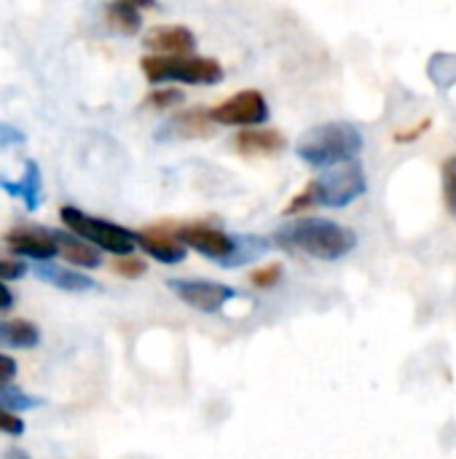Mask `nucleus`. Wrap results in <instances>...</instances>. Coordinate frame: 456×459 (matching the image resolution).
Instances as JSON below:
<instances>
[{"mask_svg":"<svg viewBox=\"0 0 456 459\" xmlns=\"http://www.w3.org/2000/svg\"><path fill=\"white\" fill-rule=\"evenodd\" d=\"M274 242L285 250H298L320 261H339L355 250L357 237L352 229L328 218H298L274 234Z\"/></svg>","mask_w":456,"mask_h":459,"instance_id":"1","label":"nucleus"},{"mask_svg":"<svg viewBox=\"0 0 456 459\" xmlns=\"http://www.w3.org/2000/svg\"><path fill=\"white\" fill-rule=\"evenodd\" d=\"M360 151H363V134L355 124H347V121H331V124L312 126L296 143L298 159H304L306 164L320 167V169L352 164V159Z\"/></svg>","mask_w":456,"mask_h":459,"instance_id":"2","label":"nucleus"},{"mask_svg":"<svg viewBox=\"0 0 456 459\" xmlns=\"http://www.w3.org/2000/svg\"><path fill=\"white\" fill-rule=\"evenodd\" d=\"M366 172L357 161L352 164H341L336 169L323 172L320 178H314L312 183H306L304 191H298V196L288 204V215L309 210V207H347L355 199H360L366 194Z\"/></svg>","mask_w":456,"mask_h":459,"instance_id":"3","label":"nucleus"},{"mask_svg":"<svg viewBox=\"0 0 456 459\" xmlns=\"http://www.w3.org/2000/svg\"><path fill=\"white\" fill-rule=\"evenodd\" d=\"M59 215H62V223L75 237H81L83 242H89L97 250H108L118 258H126V255H132V250L137 245V234H132L129 229L110 223V221H102V218H91V215L81 212L78 207L67 204L59 210Z\"/></svg>","mask_w":456,"mask_h":459,"instance_id":"4","label":"nucleus"},{"mask_svg":"<svg viewBox=\"0 0 456 459\" xmlns=\"http://www.w3.org/2000/svg\"><path fill=\"white\" fill-rule=\"evenodd\" d=\"M142 73L151 83L183 81V83H218L223 67L207 56H142Z\"/></svg>","mask_w":456,"mask_h":459,"instance_id":"5","label":"nucleus"},{"mask_svg":"<svg viewBox=\"0 0 456 459\" xmlns=\"http://www.w3.org/2000/svg\"><path fill=\"white\" fill-rule=\"evenodd\" d=\"M210 118L215 124H226V126H255L269 118V105L261 91L247 89V91H237L228 100H223L220 105H215L210 110Z\"/></svg>","mask_w":456,"mask_h":459,"instance_id":"6","label":"nucleus"},{"mask_svg":"<svg viewBox=\"0 0 456 459\" xmlns=\"http://www.w3.org/2000/svg\"><path fill=\"white\" fill-rule=\"evenodd\" d=\"M175 231H177V237H180V242L185 247H194L196 253L210 255L212 261H220V264L228 261L234 255V250H237V237L226 234L218 226H210L204 221L180 223V226H175Z\"/></svg>","mask_w":456,"mask_h":459,"instance_id":"7","label":"nucleus"},{"mask_svg":"<svg viewBox=\"0 0 456 459\" xmlns=\"http://www.w3.org/2000/svg\"><path fill=\"white\" fill-rule=\"evenodd\" d=\"M167 285L172 293L180 296V301H185L188 307L207 312V315L223 309L237 296L234 288L220 285V282H210V280H167Z\"/></svg>","mask_w":456,"mask_h":459,"instance_id":"8","label":"nucleus"},{"mask_svg":"<svg viewBox=\"0 0 456 459\" xmlns=\"http://www.w3.org/2000/svg\"><path fill=\"white\" fill-rule=\"evenodd\" d=\"M5 245L11 247L13 255L35 258L38 264H51V258H56V253H59V247L54 245L48 229H16V231H8Z\"/></svg>","mask_w":456,"mask_h":459,"instance_id":"9","label":"nucleus"},{"mask_svg":"<svg viewBox=\"0 0 456 459\" xmlns=\"http://www.w3.org/2000/svg\"><path fill=\"white\" fill-rule=\"evenodd\" d=\"M137 245L159 264H180L185 258V245L180 242L175 226H153L137 234Z\"/></svg>","mask_w":456,"mask_h":459,"instance_id":"10","label":"nucleus"},{"mask_svg":"<svg viewBox=\"0 0 456 459\" xmlns=\"http://www.w3.org/2000/svg\"><path fill=\"white\" fill-rule=\"evenodd\" d=\"M142 43L153 51H161V56H185L196 46V38L183 24H159L145 32Z\"/></svg>","mask_w":456,"mask_h":459,"instance_id":"11","label":"nucleus"},{"mask_svg":"<svg viewBox=\"0 0 456 459\" xmlns=\"http://www.w3.org/2000/svg\"><path fill=\"white\" fill-rule=\"evenodd\" d=\"M0 191H5L8 196L22 199L27 212H35L43 202V180H40V167L35 159L24 161V178L22 180H8L0 178Z\"/></svg>","mask_w":456,"mask_h":459,"instance_id":"12","label":"nucleus"},{"mask_svg":"<svg viewBox=\"0 0 456 459\" xmlns=\"http://www.w3.org/2000/svg\"><path fill=\"white\" fill-rule=\"evenodd\" d=\"M48 231H51V229H48ZM51 239H54V245L59 247V255H62V258H67V261H70V264H75V266L97 269V266L102 264L99 250H97V247H91L89 242H83V239H81V237H75V234L51 231Z\"/></svg>","mask_w":456,"mask_h":459,"instance_id":"13","label":"nucleus"},{"mask_svg":"<svg viewBox=\"0 0 456 459\" xmlns=\"http://www.w3.org/2000/svg\"><path fill=\"white\" fill-rule=\"evenodd\" d=\"M234 148L245 156L277 153L285 148V137L277 129H242L234 134Z\"/></svg>","mask_w":456,"mask_h":459,"instance_id":"14","label":"nucleus"},{"mask_svg":"<svg viewBox=\"0 0 456 459\" xmlns=\"http://www.w3.org/2000/svg\"><path fill=\"white\" fill-rule=\"evenodd\" d=\"M35 274L38 280L59 288V290H67V293H83V290H91L94 288V280L73 272V269H65L59 264H38L35 266Z\"/></svg>","mask_w":456,"mask_h":459,"instance_id":"15","label":"nucleus"},{"mask_svg":"<svg viewBox=\"0 0 456 459\" xmlns=\"http://www.w3.org/2000/svg\"><path fill=\"white\" fill-rule=\"evenodd\" d=\"M210 110H185L180 116H175L167 124V134L175 137H207L210 134Z\"/></svg>","mask_w":456,"mask_h":459,"instance_id":"16","label":"nucleus"},{"mask_svg":"<svg viewBox=\"0 0 456 459\" xmlns=\"http://www.w3.org/2000/svg\"><path fill=\"white\" fill-rule=\"evenodd\" d=\"M0 342L13 350H32L40 342V331L27 320H8L0 323Z\"/></svg>","mask_w":456,"mask_h":459,"instance_id":"17","label":"nucleus"},{"mask_svg":"<svg viewBox=\"0 0 456 459\" xmlns=\"http://www.w3.org/2000/svg\"><path fill=\"white\" fill-rule=\"evenodd\" d=\"M108 24L121 32V35H134L142 27V16H140V5L129 3V0H118L108 5Z\"/></svg>","mask_w":456,"mask_h":459,"instance_id":"18","label":"nucleus"},{"mask_svg":"<svg viewBox=\"0 0 456 459\" xmlns=\"http://www.w3.org/2000/svg\"><path fill=\"white\" fill-rule=\"evenodd\" d=\"M263 250H269V242H266V239L253 237V234H242V237H237V250H234V255H231L228 261H223V266H228V269L242 266V264L258 258Z\"/></svg>","mask_w":456,"mask_h":459,"instance_id":"19","label":"nucleus"},{"mask_svg":"<svg viewBox=\"0 0 456 459\" xmlns=\"http://www.w3.org/2000/svg\"><path fill=\"white\" fill-rule=\"evenodd\" d=\"M40 403H43L40 398L27 395L24 390H19L13 385H0V409L3 411H11V414H16V411H32Z\"/></svg>","mask_w":456,"mask_h":459,"instance_id":"20","label":"nucleus"},{"mask_svg":"<svg viewBox=\"0 0 456 459\" xmlns=\"http://www.w3.org/2000/svg\"><path fill=\"white\" fill-rule=\"evenodd\" d=\"M183 102V91L180 89H172V86H164V89H153L148 97H145V105L148 108H159V110H167V108H175Z\"/></svg>","mask_w":456,"mask_h":459,"instance_id":"21","label":"nucleus"},{"mask_svg":"<svg viewBox=\"0 0 456 459\" xmlns=\"http://www.w3.org/2000/svg\"><path fill=\"white\" fill-rule=\"evenodd\" d=\"M280 280H282V264H280V261L263 264L261 269H255V272L250 274V282H253L255 288H274Z\"/></svg>","mask_w":456,"mask_h":459,"instance_id":"22","label":"nucleus"},{"mask_svg":"<svg viewBox=\"0 0 456 459\" xmlns=\"http://www.w3.org/2000/svg\"><path fill=\"white\" fill-rule=\"evenodd\" d=\"M443 199H446V207L456 212V153L449 156L443 161Z\"/></svg>","mask_w":456,"mask_h":459,"instance_id":"23","label":"nucleus"},{"mask_svg":"<svg viewBox=\"0 0 456 459\" xmlns=\"http://www.w3.org/2000/svg\"><path fill=\"white\" fill-rule=\"evenodd\" d=\"M121 277H126V280H137V277H142L145 274V261L142 258H134V255H126V258H118L116 261V266H113Z\"/></svg>","mask_w":456,"mask_h":459,"instance_id":"24","label":"nucleus"},{"mask_svg":"<svg viewBox=\"0 0 456 459\" xmlns=\"http://www.w3.org/2000/svg\"><path fill=\"white\" fill-rule=\"evenodd\" d=\"M27 274V264L19 258H3L0 261V282L5 280H22Z\"/></svg>","mask_w":456,"mask_h":459,"instance_id":"25","label":"nucleus"},{"mask_svg":"<svg viewBox=\"0 0 456 459\" xmlns=\"http://www.w3.org/2000/svg\"><path fill=\"white\" fill-rule=\"evenodd\" d=\"M0 433H3V436H13V438H19V436L24 433V422H22L16 414H11V411H3V409H0Z\"/></svg>","mask_w":456,"mask_h":459,"instance_id":"26","label":"nucleus"},{"mask_svg":"<svg viewBox=\"0 0 456 459\" xmlns=\"http://www.w3.org/2000/svg\"><path fill=\"white\" fill-rule=\"evenodd\" d=\"M27 137H24V132L22 129H16V126H11V124H0V151L3 148H13V145H22Z\"/></svg>","mask_w":456,"mask_h":459,"instance_id":"27","label":"nucleus"},{"mask_svg":"<svg viewBox=\"0 0 456 459\" xmlns=\"http://www.w3.org/2000/svg\"><path fill=\"white\" fill-rule=\"evenodd\" d=\"M16 377V363L8 355H0V385H11V379Z\"/></svg>","mask_w":456,"mask_h":459,"instance_id":"28","label":"nucleus"},{"mask_svg":"<svg viewBox=\"0 0 456 459\" xmlns=\"http://www.w3.org/2000/svg\"><path fill=\"white\" fill-rule=\"evenodd\" d=\"M11 307H13V293L5 288V282H0V312H5Z\"/></svg>","mask_w":456,"mask_h":459,"instance_id":"29","label":"nucleus"}]
</instances>
